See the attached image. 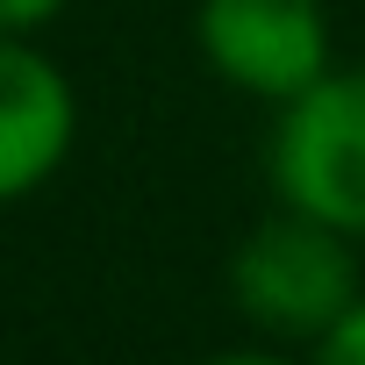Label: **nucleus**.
<instances>
[{"label":"nucleus","mask_w":365,"mask_h":365,"mask_svg":"<svg viewBox=\"0 0 365 365\" xmlns=\"http://www.w3.org/2000/svg\"><path fill=\"white\" fill-rule=\"evenodd\" d=\"M194 43L222 86L279 108L329 72V8L322 0H201Z\"/></svg>","instance_id":"7ed1b4c3"},{"label":"nucleus","mask_w":365,"mask_h":365,"mask_svg":"<svg viewBox=\"0 0 365 365\" xmlns=\"http://www.w3.org/2000/svg\"><path fill=\"white\" fill-rule=\"evenodd\" d=\"M201 365H294L279 344H258V351H215V358H201Z\"/></svg>","instance_id":"0eeeda50"},{"label":"nucleus","mask_w":365,"mask_h":365,"mask_svg":"<svg viewBox=\"0 0 365 365\" xmlns=\"http://www.w3.org/2000/svg\"><path fill=\"white\" fill-rule=\"evenodd\" d=\"M315 365H365V287H358V301L315 336Z\"/></svg>","instance_id":"39448f33"},{"label":"nucleus","mask_w":365,"mask_h":365,"mask_svg":"<svg viewBox=\"0 0 365 365\" xmlns=\"http://www.w3.org/2000/svg\"><path fill=\"white\" fill-rule=\"evenodd\" d=\"M272 201L365 244V72H322L272 108L265 136Z\"/></svg>","instance_id":"f03ea898"},{"label":"nucleus","mask_w":365,"mask_h":365,"mask_svg":"<svg viewBox=\"0 0 365 365\" xmlns=\"http://www.w3.org/2000/svg\"><path fill=\"white\" fill-rule=\"evenodd\" d=\"M65 8H72V0H0V36H36Z\"/></svg>","instance_id":"423d86ee"},{"label":"nucleus","mask_w":365,"mask_h":365,"mask_svg":"<svg viewBox=\"0 0 365 365\" xmlns=\"http://www.w3.org/2000/svg\"><path fill=\"white\" fill-rule=\"evenodd\" d=\"M230 308L265 344H315L351 301H358V244L301 208H272L251 222L230 251Z\"/></svg>","instance_id":"f257e3e1"},{"label":"nucleus","mask_w":365,"mask_h":365,"mask_svg":"<svg viewBox=\"0 0 365 365\" xmlns=\"http://www.w3.org/2000/svg\"><path fill=\"white\" fill-rule=\"evenodd\" d=\"M72 136H79V93L65 65L29 36H0V208L58 179Z\"/></svg>","instance_id":"20e7f679"}]
</instances>
